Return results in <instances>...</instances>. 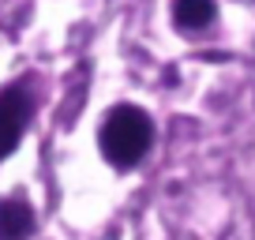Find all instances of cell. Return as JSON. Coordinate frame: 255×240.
I'll return each instance as SVG.
<instances>
[{"mask_svg":"<svg viewBox=\"0 0 255 240\" xmlns=\"http://www.w3.org/2000/svg\"><path fill=\"white\" fill-rule=\"evenodd\" d=\"M150 139H154V128H150V117L135 105H120L105 117L102 124V154L113 161V165L128 169L135 165L146 150H150Z\"/></svg>","mask_w":255,"mask_h":240,"instance_id":"cell-1","label":"cell"},{"mask_svg":"<svg viewBox=\"0 0 255 240\" xmlns=\"http://www.w3.org/2000/svg\"><path fill=\"white\" fill-rule=\"evenodd\" d=\"M30 229H34V214L26 203L19 199L0 203V240H23L30 237Z\"/></svg>","mask_w":255,"mask_h":240,"instance_id":"cell-3","label":"cell"},{"mask_svg":"<svg viewBox=\"0 0 255 240\" xmlns=\"http://www.w3.org/2000/svg\"><path fill=\"white\" fill-rule=\"evenodd\" d=\"M26 117H30V102L19 87L0 90V158H8L11 150L19 146L26 128Z\"/></svg>","mask_w":255,"mask_h":240,"instance_id":"cell-2","label":"cell"},{"mask_svg":"<svg viewBox=\"0 0 255 240\" xmlns=\"http://www.w3.org/2000/svg\"><path fill=\"white\" fill-rule=\"evenodd\" d=\"M173 19L184 30H203L214 19V0H173Z\"/></svg>","mask_w":255,"mask_h":240,"instance_id":"cell-4","label":"cell"}]
</instances>
